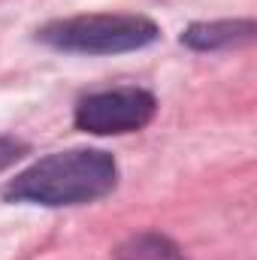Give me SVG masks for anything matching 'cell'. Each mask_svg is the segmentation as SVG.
Here are the masks:
<instances>
[{
	"mask_svg": "<svg viewBox=\"0 0 257 260\" xmlns=\"http://www.w3.org/2000/svg\"><path fill=\"white\" fill-rule=\"evenodd\" d=\"M27 151H30L27 142H21V139H15V136H0V173L9 170L12 164H18Z\"/></svg>",
	"mask_w": 257,
	"mask_h": 260,
	"instance_id": "8992f818",
	"label": "cell"
},
{
	"mask_svg": "<svg viewBox=\"0 0 257 260\" xmlns=\"http://www.w3.org/2000/svg\"><path fill=\"white\" fill-rule=\"evenodd\" d=\"M37 40L49 49L70 55H121L136 52L160 40V27L148 15L133 12H100L55 18L37 30Z\"/></svg>",
	"mask_w": 257,
	"mask_h": 260,
	"instance_id": "7a4b0ae2",
	"label": "cell"
},
{
	"mask_svg": "<svg viewBox=\"0 0 257 260\" xmlns=\"http://www.w3.org/2000/svg\"><path fill=\"white\" fill-rule=\"evenodd\" d=\"M257 24L251 18H221V21H194L182 34V46L194 52H221L254 43Z\"/></svg>",
	"mask_w": 257,
	"mask_h": 260,
	"instance_id": "277c9868",
	"label": "cell"
},
{
	"mask_svg": "<svg viewBox=\"0 0 257 260\" xmlns=\"http://www.w3.org/2000/svg\"><path fill=\"white\" fill-rule=\"evenodd\" d=\"M115 260H191L170 236L157 230H145L124 239L115 248Z\"/></svg>",
	"mask_w": 257,
	"mask_h": 260,
	"instance_id": "5b68a950",
	"label": "cell"
},
{
	"mask_svg": "<svg viewBox=\"0 0 257 260\" xmlns=\"http://www.w3.org/2000/svg\"><path fill=\"white\" fill-rule=\"evenodd\" d=\"M115 185H118V164L109 151L70 148L30 164L15 179H9L3 188V200L46 209L85 206L112 194Z\"/></svg>",
	"mask_w": 257,
	"mask_h": 260,
	"instance_id": "6da1fadb",
	"label": "cell"
},
{
	"mask_svg": "<svg viewBox=\"0 0 257 260\" xmlns=\"http://www.w3.org/2000/svg\"><path fill=\"white\" fill-rule=\"evenodd\" d=\"M157 115V100L151 91L124 85L109 91H94L76 103V127L94 136H124L136 133Z\"/></svg>",
	"mask_w": 257,
	"mask_h": 260,
	"instance_id": "3957f363",
	"label": "cell"
}]
</instances>
